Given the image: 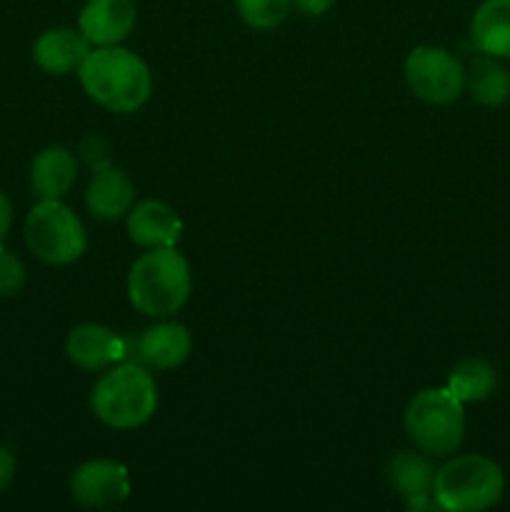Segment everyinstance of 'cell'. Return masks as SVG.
Instances as JSON below:
<instances>
[{
	"label": "cell",
	"mask_w": 510,
	"mask_h": 512,
	"mask_svg": "<svg viewBox=\"0 0 510 512\" xmlns=\"http://www.w3.org/2000/svg\"><path fill=\"white\" fill-rule=\"evenodd\" d=\"M25 245L48 265H70L85 253V228L60 200H40L25 218Z\"/></svg>",
	"instance_id": "8992f818"
},
{
	"label": "cell",
	"mask_w": 510,
	"mask_h": 512,
	"mask_svg": "<svg viewBox=\"0 0 510 512\" xmlns=\"http://www.w3.org/2000/svg\"><path fill=\"white\" fill-rule=\"evenodd\" d=\"M388 483L395 493L403 498L405 508L413 512L438 508L433 498L435 468L430 463V455L413 453V450H400L388 460Z\"/></svg>",
	"instance_id": "9c48e42d"
},
{
	"label": "cell",
	"mask_w": 510,
	"mask_h": 512,
	"mask_svg": "<svg viewBox=\"0 0 510 512\" xmlns=\"http://www.w3.org/2000/svg\"><path fill=\"white\" fill-rule=\"evenodd\" d=\"M135 203V185L128 173L115 165H103L93 170L88 190H85V205L90 213L100 220H118L130 213Z\"/></svg>",
	"instance_id": "9a60e30c"
},
{
	"label": "cell",
	"mask_w": 510,
	"mask_h": 512,
	"mask_svg": "<svg viewBox=\"0 0 510 512\" xmlns=\"http://www.w3.org/2000/svg\"><path fill=\"white\" fill-rule=\"evenodd\" d=\"M93 45L80 28H50L35 40L33 58L40 70L50 75L78 73Z\"/></svg>",
	"instance_id": "5bb4252c"
},
{
	"label": "cell",
	"mask_w": 510,
	"mask_h": 512,
	"mask_svg": "<svg viewBox=\"0 0 510 512\" xmlns=\"http://www.w3.org/2000/svg\"><path fill=\"white\" fill-rule=\"evenodd\" d=\"M75 178H78V163H75V155L63 145L43 148L30 165V185L40 195V200H60L65 193H70Z\"/></svg>",
	"instance_id": "2e32d148"
},
{
	"label": "cell",
	"mask_w": 510,
	"mask_h": 512,
	"mask_svg": "<svg viewBox=\"0 0 510 512\" xmlns=\"http://www.w3.org/2000/svg\"><path fill=\"white\" fill-rule=\"evenodd\" d=\"M85 93L113 113H135L153 90V75L138 53L120 45L93 48L78 70Z\"/></svg>",
	"instance_id": "6da1fadb"
},
{
	"label": "cell",
	"mask_w": 510,
	"mask_h": 512,
	"mask_svg": "<svg viewBox=\"0 0 510 512\" xmlns=\"http://www.w3.org/2000/svg\"><path fill=\"white\" fill-rule=\"evenodd\" d=\"M475 50L493 58H510V0H485L470 20Z\"/></svg>",
	"instance_id": "e0dca14e"
},
{
	"label": "cell",
	"mask_w": 510,
	"mask_h": 512,
	"mask_svg": "<svg viewBox=\"0 0 510 512\" xmlns=\"http://www.w3.org/2000/svg\"><path fill=\"white\" fill-rule=\"evenodd\" d=\"M190 350L193 338L185 325L158 323L133 343V363L145 365L148 370H173L190 358Z\"/></svg>",
	"instance_id": "7c38bea8"
},
{
	"label": "cell",
	"mask_w": 510,
	"mask_h": 512,
	"mask_svg": "<svg viewBox=\"0 0 510 512\" xmlns=\"http://www.w3.org/2000/svg\"><path fill=\"white\" fill-rule=\"evenodd\" d=\"M293 5L298 8V13L308 15V18H318L325 15L335 5V0H293Z\"/></svg>",
	"instance_id": "cb8c5ba5"
},
{
	"label": "cell",
	"mask_w": 510,
	"mask_h": 512,
	"mask_svg": "<svg viewBox=\"0 0 510 512\" xmlns=\"http://www.w3.org/2000/svg\"><path fill=\"white\" fill-rule=\"evenodd\" d=\"M65 355L75 368L95 373L125 360V343L105 325L83 323L70 330L65 340Z\"/></svg>",
	"instance_id": "8fae6325"
},
{
	"label": "cell",
	"mask_w": 510,
	"mask_h": 512,
	"mask_svg": "<svg viewBox=\"0 0 510 512\" xmlns=\"http://www.w3.org/2000/svg\"><path fill=\"white\" fill-rule=\"evenodd\" d=\"M405 80L415 98L433 105H450L463 95L465 68L450 50L418 45L405 58Z\"/></svg>",
	"instance_id": "52a82bcc"
},
{
	"label": "cell",
	"mask_w": 510,
	"mask_h": 512,
	"mask_svg": "<svg viewBox=\"0 0 510 512\" xmlns=\"http://www.w3.org/2000/svg\"><path fill=\"white\" fill-rule=\"evenodd\" d=\"M190 265L175 248H150L133 263L128 298L138 313L170 318L190 298Z\"/></svg>",
	"instance_id": "7a4b0ae2"
},
{
	"label": "cell",
	"mask_w": 510,
	"mask_h": 512,
	"mask_svg": "<svg viewBox=\"0 0 510 512\" xmlns=\"http://www.w3.org/2000/svg\"><path fill=\"white\" fill-rule=\"evenodd\" d=\"M445 388L460 400V403H480L488 400L498 388L495 368L483 358H465L450 370Z\"/></svg>",
	"instance_id": "d6986e66"
},
{
	"label": "cell",
	"mask_w": 510,
	"mask_h": 512,
	"mask_svg": "<svg viewBox=\"0 0 510 512\" xmlns=\"http://www.w3.org/2000/svg\"><path fill=\"white\" fill-rule=\"evenodd\" d=\"M135 18L138 10L133 0H88L80 10L78 28L93 48H108L128 38Z\"/></svg>",
	"instance_id": "30bf717a"
},
{
	"label": "cell",
	"mask_w": 510,
	"mask_h": 512,
	"mask_svg": "<svg viewBox=\"0 0 510 512\" xmlns=\"http://www.w3.org/2000/svg\"><path fill=\"white\" fill-rule=\"evenodd\" d=\"M28 273H25L23 260L15 253L0 245V298H13L23 290Z\"/></svg>",
	"instance_id": "44dd1931"
},
{
	"label": "cell",
	"mask_w": 510,
	"mask_h": 512,
	"mask_svg": "<svg viewBox=\"0 0 510 512\" xmlns=\"http://www.w3.org/2000/svg\"><path fill=\"white\" fill-rule=\"evenodd\" d=\"M405 430L420 453L450 458L465 440L463 403L448 388H425L405 408Z\"/></svg>",
	"instance_id": "5b68a950"
},
{
	"label": "cell",
	"mask_w": 510,
	"mask_h": 512,
	"mask_svg": "<svg viewBox=\"0 0 510 512\" xmlns=\"http://www.w3.org/2000/svg\"><path fill=\"white\" fill-rule=\"evenodd\" d=\"M465 88L475 103L485 108H498L510 98V73L493 55L483 53L465 70Z\"/></svg>",
	"instance_id": "ac0fdd59"
},
{
	"label": "cell",
	"mask_w": 510,
	"mask_h": 512,
	"mask_svg": "<svg viewBox=\"0 0 510 512\" xmlns=\"http://www.w3.org/2000/svg\"><path fill=\"white\" fill-rule=\"evenodd\" d=\"M10 223H13V208H10V200L0 193V245H3L5 235H8Z\"/></svg>",
	"instance_id": "d4e9b609"
},
{
	"label": "cell",
	"mask_w": 510,
	"mask_h": 512,
	"mask_svg": "<svg viewBox=\"0 0 510 512\" xmlns=\"http://www.w3.org/2000/svg\"><path fill=\"white\" fill-rule=\"evenodd\" d=\"M70 493L83 508H118L130 495L128 470L115 460H88L70 475Z\"/></svg>",
	"instance_id": "ba28073f"
},
{
	"label": "cell",
	"mask_w": 510,
	"mask_h": 512,
	"mask_svg": "<svg viewBox=\"0 0 510 512\" xmlns=\"http://www.w3.org/2000/svg\"><path fill=\"white\" fill-rule=\"evenodd\" d=\"M80 150H83V158L88 160V165L93 170L103 168V165H110L108 153H105V145H103V140H100V138H88Z\"/></svg>",
	"instance_id": "7402d4cb"
},
{
	"label": "cell",
	"mask_w": 510,
	"mask_h": 512,
	"mask_svg": "<svg viewBox=\"0 0 510 512\" xmlns=\"http://www.w3.org/2000/svg\"><path fill=\"white\" fill-rule=\"evenodd\" d=\"M15 478V458L8 448L0 445V493L8 490V485L13 483Z\"/></svg>",
	"instance_id": "603a6c76"
},
{
	"label": "cell",
	"mask_w": 510,
	"mask_h": 512,
	"mask_svg": "<svg viewBox=\"0 0 510 512\" xmlns=\"http://www.w3.org/2000/svg\"><path fill=\"white\" fill-rule=\"evenodd\" d=\"M293 0H235L240 18L255 30H273L288 18Z\"/></svg>",
	"instance_id": "ffe728a7"
},
{
	"label": "cell",
	"mask_w": 510,
	"mask_h": 512,
	"mask_svg": "<svg viewBox=\"0 0 510 512\" xmlns=\"http://www.w3.org/2000/svg\"><path fill=\"white\" fill-rule=\"evenodd\" d=\"M95 418L115 430H133L148 423L158 408V388L148 368L133 360L100 375L90 395Z\"/></svg>",
	"instance_id": "3957f363"
},
{
	"label": "cell",
	"mask_w": 510,
	"mask_h": 512,
	"mask_svg": "<svg viewBox=\"0 0 510 512\" xmlns=\"http://www.w3.org/2000/svg\"><path fill=\"white\" fill-rule=\"evenodd\" d=\"M505 475L485 455H458L435 470L433 498L440 510L480 512L500 503Z\"/></svg>",
	"instance_id": "277c9868"
},
{
	"label": "cell",
	"mask_w": 510,
	"mask_h": 512,
	"mask_svg": "<svg viewBox=\"0 0 510 512\" xmlns=\"http://www.w3.org/2000/svg\"><path fill=\"white\" fill-rule=\"evenodd\" d=\"M183 233L178 213L163 200H140L128 213V235L140 248H175Z\"/></svg>",
	"instance_id": "4fadbf2b"
}]
</instances>
